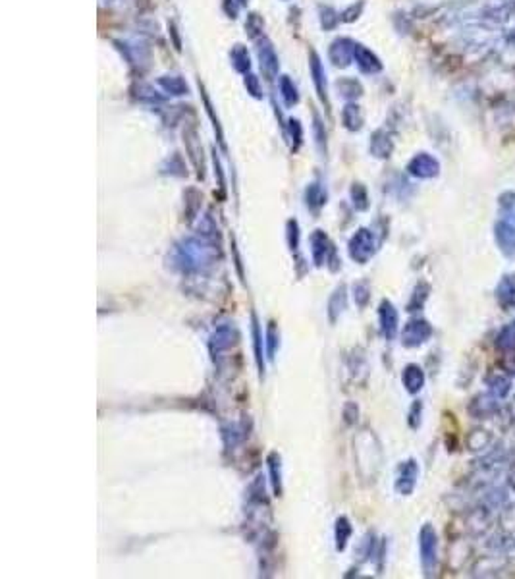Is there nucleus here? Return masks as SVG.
<instances>
[{"instance_id": "8", "label": "nucleus", "mask_w": 515, "mask_h": 579, "mask_svg": "<svg viewBox=\"0 0 515 579\" xmlns=\"http://www.w3.org/2000/svg\"><path fill=\"white\" fill-rule=\"evenodd\" d=\"M405 383L409 386L411 392H415V390H419L421 385H423V373H421L417 367H409L407 373H405Z\"/></svg>"}, {"instance_id": "5", "label": "nucleus", "mask_w": 515, "mask_h": 579, "mask_svg": "<svg viewBox=\"0 0 515 579\" xmlns=\"http://www.w3.org/2000/svg\"><path fill=\"white\" fill-rule=\"evenodd\" d=\"M496 346L502 352H515V322L500 330L498 338H496Z\"/></svg>"}, {"instance_id": "2", "label": "nucleus", "mask_w": 515, "mask_h": 579, "mask_svg": "<svg viewBox=\"0 0 515 579\" xmlns=\"http://www.w3.org/2000/svg\"><path fill=\"white\" fill-rule=\"evenodd\" d=\"M421 555H423V564L430 573L436 564V535L430 527H425L421 533Z\"/></svg>"}, {"instance_id": "7", "label": "nucleus", "mask_w": 515, "mask_h": 579, "mask_svg": "<svg viewBox=\"0 0 515 579\" xmlns=\"http://www.w3.org/2000/svg\"><path fill=\"white\" fill-rule=\"evenodd\" d=\"M500 210H502L504 220L515 226V193L507 192L500 197Z\"/></svg>"}, {"instance_id": "4", "label": "nucleus", "mask_w": 515, "mask_h": 579, "mask_svg": "<svg viewBox=\"0 0 515 579\" xmlns=\"http://www.w3.org/2000/svg\"><path fill=\"white\" fill-rule=\"evenodd\" d=\"M428 334H430V327H428L427 322L415 321V322H411L409 327H407L403 338L407 340V344L413 346V344H421V342H425V338H428Z\"/></svg>"}, {"instance_id": "6", "label": "nucleus", "mask_w": 515, "mask_h": 579, "mask_svg": "<svg viewBox=\"0 0 515 579\" xmlns=\"http://www.w3.org/2000/svg\"><path fill=\"white\" fill-rule=\"evenodd\" d=\"M488 386H491V394L496 396L498 400H502V398H506V396L509 394L512 383H509V378L504 377V375H496V377L491 378Z\"/></svg>"}, {"instance_id": "1", "label": "nucleus", "mask_w": 515, "mask_h": 579, "mask_svg": "<svg viewBox=\"0 0 515 579\" xmlns=\"http://www.w3.org/2000/svg\"><path fill=\"white\" fill-rule=\"evenodd\" d=\"M494 238L500 251L509 259H515V226L507 220H500L494 226Z\"/></svg>"}, {"instance_id": "3", "label": "nucleus", "mask_w": 515, "mask_h": 579, "mask_svg": "<svg viewBox=\"0 0 515 579\" xmlns=\"http://www.w3.org/2000/svg\"><path fill=\"white\" fill-rule=\"evenodd\" d=\"M496 299L502 309L515 307V274H506L496 286Z\"/></svg>"}]
</instances>
